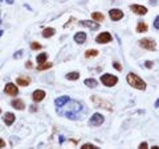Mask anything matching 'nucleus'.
I'll use <instances>...</instances> for the list:
<instances>
[{
  "label": "nucleus",
  "mask_w": 159,
  "mask_h": 149,
  "mask_svg": "<svg viewBox=\"0 0 159 149\" xmlns=\"http://www.w3.org/2000/svg\"><path fill=\"white\" fill-rule=\"evenodd\" d=\"M126 81H127V83L131 87H134V89L141 90V91L146 90V82H144L142 78H139L137 74H134V73H129L126 77Z\"/></svg>",
  "instance_id": "1"
},
{
  "label": "nucleus",
  "mask_w": 159,
  "mask_h": 149,
  "mask_svg": "<svg viewBox=\"0 0 159 149\" xmlns=\"http://www.w3.org/2000/svg\"><path fill=\"white\" fill-rule=\"evenodd\" d=\"M101 82H102V85H105L106 87H114L118 83V78L115 77V75L107 74L106 73V74L101 75Z\"/></svg>",
  "instance_id": "2"
},
{
  "label": "nucleus",
  "mask_w": 159,
  "mask_h": 149,
  "mask_svg": "<svg viewBox=\"0 0 159 149\" xmlns=\"http://www.w3.org/2000/svg\"><path fill=\"white\" fill-rule=\"evenodd\" d=\"M92 102L96 107H101V108H105V109H107V111H113L112 104H110L109 102H106V100H104L102 98H99L98 95H93Z\"/></svg>",
  "instance_id": "3"
},
{
  "label": "nucleus",
  "mask_w": 159,
  "mask_h": 149,
  "mask_svg": "<svg viewBox=\"0 0 159 149\" xmlns=\"http://www.w3.org/2000/svg\"><path fill=\"white\" fill-rule=\"evenodd\" d=\"M139 46L143 48V49H147V50L157 49V44H155V41L151 40V38H142V40H139Z\"/></svg>",
  "instance_id": "4"
},
{
  "label": "nucleus",
  "mask_w": 159,
  "mask_h": 149,
  "mask_svg": "<svg viewBox=\"0 0 159 149\" xmlns=\"http://www.w3.org/2000/svg\"><path fill=\"white\" fill-rule=\"evenodd\" d=\"M104 122H105V117L102 116L101 114L96 112V114L89 119V125H92V127H98V125H101Z\"/></svg>",
  "instance_id": "5"
},
{
  "label": "nucleus",
  "mask_w": 159,
  "mask_h": 149,
  "mask_svg": "<svg viewBox=\"0 0 159 149\" xmlns=\"http://www.w3.org/2000/svg\"><path fill=\"white\" fill-rule=\"evenodd\" d=\"M112 41V35L109 32H102L96 37V42L97 44H109Z\"/></svg>",
  "instance_id": "6"
},
{
  "label": "nucleus",
  "mask_w": 159,
  "mask_h": 149,
  "mask_svg": "<svg viewBox=\"0 0 159 149\" xmlns=\"http://www.w3.org/2000/svg\"><path fill=\"white\" fill-rule=\"evenodd\" d=\"M4 92L7 95H9V96H16V95L19 94V89L16 85H13V83H7L4 87Z\"/></svg>",
  "instance_id": "7"
},
{
  "label": "nucleus",
  "mask_w": 159,
  "mask_h": 149,
  "mask_svg": "<svg viewBox=\"0 0 159 149\" xmlns=\"http://www.w3.org/2000/svg\"><path fill=\"white\" fill-rule=\"evenodd\" d=\"M130 9H131L135 15H139V16H143L147 13V8L141 4H131L130 5Z\"/></svg>",
  "instance_id": "8"
},
{
  "label": "nucleus",
  "mask_w": 159,
  "mask_h": 149,
  "mask_svg": "<svg viewBox=\"0 0 159 149\" xmlns=\"http://www.w3.org/2000/svg\"><path fill=\"white\" fill-rule=\"evenodd\" d=\"M109 15L113 21H119L123 17V12H122L121 9H118V8H112V9L109 11Z\"/></svg>",
  "instance_id": "9"
},
{
  "label": "nucleus",
  "mask_w": 159,
  "mask_h": 149,
  "mask_svg": "<svg viewBox=\"0 0 159 149\" xmlns=\"http://www.w3.org/2000/svg\"><path fill=\"white\" fill-rule=\"evenodd\" d=\"M44 98H45V91H44V90H35V91H33L32 99H33V102H35V103L41 102Z\"/></svg>",
  "instance_id": "10"
},
{
  "label": "nucleus",
  "mask_w": 159,
  "mask_h": 149,
  "mask_svg": "<svg viewBox=\"0 0 159 149\" xmlns=\"http://www.w3.org/2000/svg\"><path fill=\"white\" fill-rule=\"evenodd\" d=\"M81 25H84V27L86 28H90V29L93 30H97L99 29V22L98 21H90V20H81Z\"/></svg>",
  "instance_id": "11"
},
{
  "label": "nucleus",
  "mask_w": 159,
  "mask_h": 149,
  "mask_svg": "<svg viewBox=\"0 0 159 149\" xmlns=\"http://www.w3.org/2000/svg\"><path fill=\"white\" fill-rule=\"evenodd\" d=\"M16 116L12 114V112H5V115L3 116V120H4L5 125H12L13 122H15Z\"/></svg>",
  "instance_id": "12"
},
{
  "label": "nucleus",
  "mask_w": 159,
  "mask_h": 149,
  "mask_svg": "<svg viewBox=\"0 0 159 149\" xmlns=\"http://www.w3.org/2000/svg\"><path fill=\"white\" fill-rule=\"evenodd\" d=\"M11 106H12L13 108L19 109V111H23V109L25 108V104H24V102H23L21 99H13L12 102H11Z\"/></svg>",
  "instance_id": "13"
},
{
  "label": "nucleus",
  "mask_w": 159,
  "mask_h": 149,
  "mask_svg": "<svg viewBox=\"0 0 159 149\" xmlns=\"http://www.w3.org/2000/svg\"><path fill=\"white\" fill-rule=\"evenodd\" d=\"M74 41L77 44H85V41H86V33L85 32H77L74 35Z\"/></svg>",
  "instance_id": "14"
},
{
  "label": "nucleus",
  "mask_w": 159,
  "mask_h": 149,
  "mask_svg": "<svg viewBox=\"0 0 159 149\" xmlns=\"http://www.w3.org/2000/svg\"><path fill=\"white\" fill-rule=\"evenodd\" d=\"M69 100H70L69 96H68V95H64V96H60V98H57V99L55 100V104L57 107H62V106L66 104Z\"/></svg>",
  "instance_id": "15"
},
{
  "label": "nucleus",
  "mask_w": 159,
  "mask_h": 149,
  "mask_svg": "<svg viewBox=\"0 0 159 149\" xmlns=\"http://www.w3.org/2000/svg\"><path fill=\"white\" fill-rule=\"evenodd\" d=\"M31 83V78L29 77H19L18 79H16V85L19 86H29Z\"/></svg>",
  "instance_id": "16"
},
{
  "label": "nucleus",
  "mask_w": 159,
  "mask_h": 149,
  "mask_svg": "<svg viewBox=\"0 0 159 149\" xmlns=\"http://www.w3.org/2000/svg\"><path fill=\"white\" fill-rule=\"evenodd\" d=\"M55 33H56L55 28H45V29L42 30V37L49 38V37H52V36H55Z\"/></svg>",
  "instance_id": "17"
},
{
  "label": "nucleus",
  "mask_w": 159,
  "mask_h": 149,
  "mask_svg": "<svg viewBox=\"0 0 159 149\" xmlns=\"http://www.w3.org/2000/svg\"><path fill=\"white\" fill-rule=\"evenodd\" d=\"M137 33H144V32H147V24L146 22H143V21H139L138 22V25H137Z\"/></svg>",
  "instance_id": "18"
},
{
  "label": "nucleus",
  "mask_w": 159,
  "mask_h": 149,
  "mask_svg": "<svg viewBox=\"0 0 159 149\" xmlns=\"http://www.w3.org/2000/svg\"><path fill=\"white\" fill-rule=\"evenodd\" d=\"M92 19L94 21H104L105 20V16H104V13H101V12H93L92 13Z\"/></svg>",
  "instance_id": "19"
},
{
  "label": "nucleus",
  "mask_w": 159,
  "mask_h": 149,
  "mask_svg": "<svg viewBox=\"0 0 159 149\" xmlns=\"http://www.w3.org/2000/svg\"><path fill=\"white\" fill-rule=\"evenodd\" d=\"M47 60H48V53H40L37 57H36V61H37L39 65L47 62Z\"/></svg>",
  "instance_id": "20"
},
{
  "label": "nucleus",
  "mask_w": 159,
  "mask_h": 149,
  "mask_svg": "<svg viewBox=\"0 0 159 149\" xmlns=\"http://www.w3.org/2000/svg\"><path fill=\"white\" fill-rule=\"evenodd\" d=\"M84 83L88 87H90V89H94V87H97V81H96L94 78H88V79H85Z\"/></svg>",
  "instance_id": "21"
},
{
  "label": "nucleus",
  "mask_w": 159,
  "mask_h": 149,
  "mask_svg": "<svg viewBox=\"0 0 159 149\" xmlns=\"http://www.w3.org/2000/svg\"><path fill=\"white\" fill-rule=\"evenodd\" d=\"M65 78L69 79V81H77L80 78V73L78 71H72V73H69V74L65 75Z\"/></svg>",
  "instance_id": "22"
},
{
  "label": "nucleus",
  "mask_w": 159,
  "mask_h": 149,
  "mask_svg": "<svg viewBox=\"0 0 159 149\" xmlns=\"http://www.w3.org/2000/svg\"><path fill=\"white\" fill-rule=\"evenodd\" d=\"M97 55H98V50H96V49H88L86 52H85V57L86 58L97 57Z\"/></svg>",
  "instance_id": "23"
},
{
  "label": "nucleus",
  "mask_w": 159,
  "mask_h": 149,
  "mask_svg": "<svg viewBox=\"0 0 159 149\" xmlns=\"http://www.w3.org/2000/svg\"><path fill=\"white\" fill-rule=\"evenodd\" d=\"M52 66H53V63H50V62H44V63L37 65V70L42 71V70H48V69H50Z\"/></svg>",
  "instance_id": "24"
},
{
  "label": "nucleus",
  "mask_w": 159,
  "mask_h": 149,
  "mask_svg": "<svg viewBox=\"0 0 159 149\" xmlns=\"http://www.w3.org/2000/svg\"><path fill=\"white\" fill-rule=\"evenodd\" d=\"M81 149H98V147L94 144H90V143H86V144L82 145Z\"/></svg>",
  "instance_id": "25"
},
{
  "label": "nucleus",
  "mask_w": 159,
  "mask_h": 149,
  "mask_svg": "<svg viewBox=\"0 0 159 149\" xmlns=\"http://www.w3.org/2000/svg\"><path fill=\"white\" fill-rule=\"evenodd\" d=\"M31 49L32 50H39V49H41V45H40L39 42H36V41H33V42H31Z\"/></svg>",
  "instance_id": "26"
},
{
  "label": "nucleus",
  "mask_w": 159,
  "mask_h": 149,
  "mask_svg": "<svg viewBox=\"0 0 159 149\" xmlns=\"http://www.w3.org/2000/svg\"><path fill=\"white\" fill-rule=\"evenodd\" d=\"M144 66H146L147 69H151V67L154 66V62H152V61H146V62H144Z\"/></svg>",
  "instance_id": "27"
},
{
  "label": "nucleus",
  "mask_w": 159,
  "mask_h": 149,
  "mask_svg": "<svg viewBox=\"0 0 159 149\" xmlns=\"http://www.w3.org/2000/svg\"><path fill=\"white\" fill-rule=\"evenodd\" d=\"M113 66H114L115 69L118 70V71H122V66H121V63H119V62H117V61H115V62L113 63Z\"/></svg>",
  "instance_id": "28"
},
{
  "label": "nucleus",
  "mask_w": 159,
  "mask_h": 149,
  "mask_svg": "<svg viewBox=\"0 0 159 149\" xmlns=\"http://www.w3.org/2000/svg\"><path fill=\"white\" fill-rule=\"evenodd\" d=\"M154 28L159 30V16H157V17H155V20H154Z\"/></svg>",
  "instance_id": "29"
},
{
  "label": "nucleus",
  "mask_w": 159,
  "mask_h": 149,
  "mask_svg": "<svg viewBox=\"0 0 159 149\" xmlns=\"http://www.w3.org/2000/svg\"><path fill=\"white\" fill-rule=\"evenodd\" d=\"M139 148H141V149H146V148H147V143H146V141L141 143V144H139Z\"/></svg>",
  "instance_id": "30"
},
{
  "label": "nucleus",
  "mask_w": 159,
  "mask_h": 149,
  "mask_svg": "<svg viewBox=\"0 0 159 149\" xmlns=\"http://www.w3.org/2000/svg\"><path fill=\"white\" fill-rule=\"evenodd\" d=\"M1 148H5V141L3 139H0V149Z\"/></svg>",
  "instance_id": "31"
},
{
  "label": "nucleus",
  "mask_w": 159,
  "mask_h": 149,
  "mask_svg": "<svg viewBox=\"0 0 159 149\" xmlns=\"http://www.w3.org/2000/svg\"><path fill=\"white\" fill-rule=\"evenodd\" d=\"M25 67H28V69H32V62H29V61H28V62L25 63Z\"/></svg>",
  "instance_id": "32"
},
{
  "label": "nucleus",
  "mask_w": 159,
  "mask_h": 149,
  "mask_svg": "<svg viewBox=\"0 0 159 149\" xmlns=\"http://www.w3.org/2000/svg\"><path fill=\"white\" fill-rule=\"evenodd\" d=\"M21 55V52H18V54H15V58H19Z\"/></svg>",
  "instance_id": "33"
},
{
  "label": "nucleus",
  "mask_w": 159,
  "mask_h": 149,
  "mask_svg": "<svg viewBox=\"0 0 159 149\" xmlns=\"http://www.w3.org/2000/svg\"><path fill=\"white\" fill-rule=\"evenodd\" d=\"M158 107H159V99L155 102V108H158Z\"/></svg>",
  "instance_id": "34"
},
{
  "label": "nucleus",
  "mask_w": 159,
  "mask_h": 149,
  "mask_svg": "<svg viewBox=\"0 0 159 149\" xmlns=\"http://www.w3.org/2000/svg\"><path fill=\"white\" fill-rule=\"evenodd\" d=\"M5 1H7L8 4H13V0H5Z\"/></svg>",
  "instance_id": "35"
},
{
  "label": "nucleus",
  "mask_w": 159,
  "mask_h": 149,
  "mask_svg": "<svg viewBox=\"0 0 159 149\" xmlns=\"http://www.w3.org/2000/svg\"><path fill=\"white\" fill-rule=\"evenodd\" d=\"M150 1H151L152 4H157V0H150Z\"/></svg>",
  "instance_id": "36"
},
{
  "label": "nucleus",
  "mask_w": 159,
  "mask_h": 149,
  "mask_svg": "<svg viewBox=\"0 0 159 149\" xmlns=\"http://www.w3.org/2000/svg\"><path fill=\"white\" fill-rule=\"evenodd\" d=\"M1 33H3V32H1V30H0V37H1Z\"/></svg>",
  "instance_id": "37"
},
{
  "label": "nucleus",
  "mask_w": 159,
  "mask_h": 149,
  "mask_svg": "<svg viewBox=\"0 0 159 149\" xmlns=\"http://www.w3.org/2000/svg\"><path fill=\"white\" fill-rule=\"evenodd\" d=\"M0 112H1V109H0Z\"/></svg>",
  "instance_id": "38"
}]
</instances>
